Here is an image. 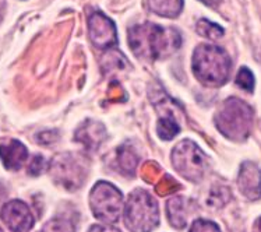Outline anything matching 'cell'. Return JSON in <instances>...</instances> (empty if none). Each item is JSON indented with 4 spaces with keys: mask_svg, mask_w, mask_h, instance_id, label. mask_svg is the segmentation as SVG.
<instances>
[{
    "mask_svg": "<svg viewBox=\"0 0 261 232\" xmlns=\"http://www.w3.org/2000/svg\"><path fill=\"white\" fill-rule=\"evenodd\" d=\"M128 45L133 54L143 60H160L180 48L181 37L175 28L144 22L128 30Z\"/></svg>",
    "mask_w": 261,
    "mask_h": 232,
    "instance_id": "1",
    "label": "cell"
},
{
    "mask_svg": "<svg viewBox=\"0 0 261 232\" xmlns=\"http://www.w3.org/2000/svg\"><path fill=\"white\" fill-rule=\"evenodd\" d=\"M230 58L222 48L201 43L193 52V73L201 84L219 87L229 79Z\"/></svg>",
    "mask_w": 261,
    "mask_h": 232,
    "instance_id": "2",
    "label": "cell"
},
{
    "mask_svg": "<svg viewBox=\"0 0 261 232\" xmlns=\"http://www.w3.org/2000/svg\"><path fill=\"white\" fill-rule=\"evenodd\" d=\"M215 126L226 139L246 140L253 126V109L239 98H228L215 115Z\"/></svg>",
    "mask_w": 261,
    "mask_h": 232,
    "instance_id": "3",
    "label": "cell"
},
{
    "mask_svg": "<svg viewBox=\"0 0 261 232\" xmlns=\"http://www.w3.org/2000/svg\"><path fill=\"white\" fill-rule=\"evenodd\" d=\"M160 222V211L155 199L143 189L128 196L124 207V224L132 232H151Z\"/></svg>",
    "mask_w": 261,
    "mask_h": 232,
    "instance_id": "4",
    "label": "cell"
},
{
    "mask_svg": "<svg viewBox=\"0 0 261 232\" xmlns=\"http://www.w3.org/2000/svg\"><path fill=\"white\" fill-rule=\"evenodd\" d=\"M49 171L56 184L67 190H77L86 182L90 164L79 152H62L52 160Z\"/></svg>",
    "mask_w": 261,
    "mask_h": 232,
    "instance_id": "5",
    "label": "cell"
},
{
    "mask_svg": "<svg viewBox=\"0 0 261 232\" xmlns=\"http://www.w3.org/2000/svg\"><path fill=\"white\" fill-rule=\"evenodd\" d=\"M90 205L98 220L107 224H115L122 214L123 196L116 186L101 181L91 190Z\"/></svg>",
    "mask_w": 261,
    "mask_h": 232,
    "instance_id": "6",
    "label": "cell"
},
{
    "mask_svg": "<svg viewBox=\"0 0 261 232\" xmlns=\"http://www.w3.org/2000/svg\"><path fill=\"white\" fill-rule=\"evenodd\" d=\"M208 160L200 147L192 140H183L172 151V164L183 178L198 182L205 173Z\"/></svg>",
    "mask_w": 261,
    "mask_h": 232,
    "instance_id": "7",
    "label": "cell"
},
{
    "mask_svg": "<svg viewBox=\"0 0 261 232\" xmlns=\"http://www.w3.org/2000/svg\"><path fill=\"white\" fill-rule=\"evenodd\" d=\"M88 35L91 42L98 49H111L117 43L115 22L102 13H94L88 18Z\"/></svg>",
    "mask_w": 261,
    "mask_h": 232,
    "instance_id": "8",
    "label": "cell"
},
{
    "mask_svg": "<svg viewBox=\"0 0 261 232\" xmlns=\"http://www.w3.org/2000/svg\"><path fill=\"white\" fill-rule=\"evenodd\" d=\"M0 218L13 232H28L34 227V217L30 207L20 200H11L3 205Z\"/></svg>",
    "mask_w": 261,
    "mask_h": 232,
    "instance_id": "9",
    "label": "cell"
},
{
    "mask_svg": "<svg viewBox=\"0 0 261 232\" xmlns=\"http://www.w3.org/2000/svg\"><path fill=\"white\" fill-rule=\"evenodd\" d=\"M238 185L240 192L249 200L260 199L261 196V171L256 164L246 161L240 167Z\"/></svg>",
    "mask_w": 261,
    "mask_h": 232,
    "instance_id": "10",
    "label": "cell"
},
{
    "mask_svg": "<svg viewBox=\"0 0 261 232\" xmlns=\"http://www.w3.org/2000/svg\"><path fill=\"white\" fill-rule=\"evenodd\" d=\"M27 147L16 139H0V160L7 169L18 171L27 161Z\"/></svg>",
    "mask_w": 261,
    "mask_h": 232,
    "instance_id": "11",
    "label": "cell"
},
{
    "mask_svg": "<svg viewBox=\"0 0 261 232\" xmlns=\"http://www.w3.org/2000/svg\"><path fill=\"white\" fill-rule=\"evenodd\" d=\"M74 139L88 150H98L107 139V129L101 122L87 119L75 130Z\"/></svg>",
    "mask_w": 261,
    "mask_h": 232,
    "instance_id": "12",
    "label": "cell"
},
{
    "mask_svg": "<svg viewBox=\"0 0 261 232\" xmlns=\"http://www.w3.org/2000/svg\"><path fill=\"white\" fill-rule=\"evenodd\" d=\"M190 211H192V207L189 205V200L181 196L172 197L166 203V216L172 227H175L176 229H183L186 227Z\"/></svg>",
    "mask_w": 261,
    "mask_h": 232,
    "instance_id": "13",
    "label": "cell"
},
{
    "mask_svg": "<svg viewBox=\"0 0 261 232\" xmlns=\"http://www.w3.org/2000/svg\"><path fill=\"white\" fill-rule=\"evenodd\" d=\"M149 10L166 18H175L183 10V0H147Z\"/></svg>",
    "mask_w": 261,
    "mask_h": 232,
    "instance_id": "14",
    "label": "cell"
},
{
    "mask_svg": "<svg viewBox=\"0 0 261 232\" xmlns=\"http://www.w3.org/2000/svg\"><path fill=\"white\" fill-rule=\"evenodd\" d=\"M117 164L124 175H134L139 165V154L130 144H123L117 150Z\"/></svg>",
    "mask_w": 261,
    "mask_h": 232,
    "instance_id": "15",
    "label": "cell"
},
{
    "mask_svg": "<svg viewBox=\"0 0 261 232\" xmlns=\"http://www.w3.org/2000/svg\"><path fill=\"white\" fill-rule=\"evenodd\" d=\"M197 33L208 39H219L221 37H224V28L215 24V22L210 21L207 18H201L197 22Z\"/></svg>",
    "mask_w": 261,
    "mask_h": 232,
    "instance_id": "16",
    "label": "cell"
},
{
    "mask_svg": "<svg viewBox=\"0 0 261 232\" xmlns=\"http://www.w3.org/2000/svg\"><path fill=\"white\" fill-rule=\"evenodd\" d=\"M126 58H124V55L122 52H119V50H112V52H108L107 56H103L102 58V66L107 65V67H102L103 71L107 73V71H112V70H119V69H122L124 66L127 65V62H126Z\"/></svg>",
    "mask_w": 261,
    "mask_h": 232,
    "instance_id": "17",
    "label": "cell"
},
{
    "mask_svg": "<svg viewBox=\"0 0 261 232\" xmlns=\"http://www.w3.org/2000/svg\"><path fill=\"white\" fill-rule=\"evenodd\" d=\"M181 186L179 185V182H176L171 175H164V176H161L160 182L155 185V190H156V193L160 194V196L175 194L176 192H179Z\"/></svg>",
    "mask_w": 261,
    "mask_h": 232,
    "instance_id": "18",
    "label": "cell"
},
{
    "mask_svg": "<svg viewBox=\"0 0 261 232\" xmlns=\"http://www.w3.org/2000/svg\"><path fill=\"white\" fill-rule=\"evenodd\" d=\"M42 232H75L73 222L63 218V217H58L54 218L45 224V227L42 228Z\"/></svg>",
    "mask_w": 261,
    "mask_h": 232,
    "instance_id": "19",
    "label": "cell"
},
{
    "mask_svg": "<svg viewBox=\"0 0 261 232\" xmlns=\"http://www.w3.org/2000/svg\"><path fill=\"white\" fill-rule=\"evenodd\" d=\"M141 176L144 179L145 182H148V184H156L158 181L162 176V169L161 167L154 161H148L145 162L143 168H141Z\"/></svg>",
    "mask_w": 261,
    "mask_h": 232,
    "instance_id": "20",
    "label": "cell"
},
{
    "mask_svg": "<svg viewBox=\"0 0 261 232\" xmlns=\"http://www.w3.org/2000/svg\"><path fill=\"white\" fill-rule=\"evenodd\" d=\"M230 199V192L228 188H225V186H217V188H214L211 190V193H210V204L215 205V207H221V205L226 204Z\"/></svg>",
    "mask_w": 261,
    "mask_h": 232,
    "instance_id": "21",
    "label": "cell"
},
{
    "mask_svg": "<svg viewBox=\"0 0 261 232\" xmlns=\"http://www.w3.org/2000/svg\"><path fill=\"white\" fill-rule=\"evenodd\" d=\"M236 84L247 92H253L254 90V76L247 67H242L236 76Z\"/></svg>",
    "mask_w": 261,
    "mask_h": 232,
    "instance_id": "22",
    "label": "cell"
},
{
    "mask_svg": "<svg viewBox=\"0 0 261 232\" xmlns=\"http://www.w3.org/2000/svg\"><path fill=\"white\" fill-rule=\"evenodd\" d=\"M190 232H221L217 224H214L211 221H207V220H196L193 222L192 228H190Z\"/></svg>",
    "mask_w": 261,
    "mask_h": 232,
    "instance_id": "23",
    "label": "cell"
},
{
    "mask_svg": "<svg viewBox=\"0 0 261 232\" xmlns=\"http://www.w3.org/2000/svg\"><path fill=\"white\" fill-rule=\"evenodd\" d=\"M45 169V160H43L42 156H35L32 158V161L30 162V167H28V172L37 176L39 173H42V171Z\"/></svg>",
    "mask_w": 261,
    "mask_h": 232,
    "instance_id": "24",
    "label": "cell"
},
{
    "mask_svg": "<svg viewBox=\"0 0 261 232\" xmlns=\"http://www.w3.org/2000/svg\"><path fill=\"white\" fill-rule=\"evenodd\" d=\"M88 232H120L116 228L112 227H103V225H94L91 227V229Z\"/></svg>",
    "mask_w": 261,
    "mask_h": 232,
    "instance_id": "25",
    "label": "cell"
},
{
    "mask_svg": "<svg viewBox=\"0 0 261 232\" xmlns=\"http://www.w3.org/2000/svg\"><path fill=\"white\" fill-rule=\"evenodd\" d=\"M3 14H5V0H0V21L3 20Z\"/></svg>",
    "mask_w": 261,
    "mask_h": 232,
    "instance_id": "26",
    "label": "cell"
},
{
    "mask_svg": "<svg viewBox=\"0 0 261 232\" xmlns=\"http://www.w3.org/2000/svg\"><path fill=\"white\" fill-rule=\"evenodd\" d=\"M203 3H205L207 6H217L219 0H201Z\"/></svg>",
    "mask_w": 261,
    "mask_h": 232,
    "instance_id": "27",
    "label": "cell"
},
{
    "mask_svg": "<svg viewBox=\"0 0 261 232\" xmlns=\"http://www.w3.org/2000/svg\"><path fill=\"white\" fill-rule=\"evenodd\" d=\"M254 232H261V217L256 221V227H254Z\"/></svg>",
    "mask_w": 261,
    "mask_h": 232,
    "instance_id": "28",
    "label": "cell"
},
{
    "mask_svg": "<svg viewBox=\"0 0 261 232\" xmlns=\"http://www.w3.org/2000/svg\"><path fill=\"white\" fill-rule=\"evenodd\" d=\"M3 188H2V186H0V200H2V197H3V196H5V192H3Z\"/></svg>",
    "mask_w": 261,
    "mask_h": 232,
    "instance_id": "29",
    "label": "cell"
},
{
    "mask_svg": "<svg viewBox=\"0 0 261 232\" xmlns=\"http://www.w3.org/2000/svg\"><path fill=\"white\" fill-rule=\"evenodd\" d=\"M0 232H3V229H2V228H0Z\"/></svg>",
    "mask_w": 261,
    "mask_h": 232,
    "instance_id": "30",
    "label": "cell"
}]
</instances>
